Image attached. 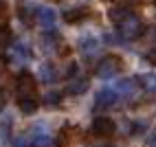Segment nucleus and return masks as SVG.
Wrapping results in <instances>:
<instances>
[{
  "label": "nucleus",
  "instance_id": "nucleus-1",
  "mask_svg": "<svg viewBox=\"0 0 156 147\" xmlns=\"http://www.w3.org/2000/svg\"><path fill=\"white\" fill-rule=\"evenodd\" d=\"M143 20L139 16H134L132 11L121 20V22L117 24V33L121 40H126V42H134V40H139L143 35Z\"/></svg>",
  "mask_w": 156,
  "mask_h": 147
},
{
  "label": "nucleus",
  "instance_id": "nucleus-2",
  "mask_svg": "<svg viewBox=\"0 0 156 147\" xmlns=\"http://www.w3.org/2000/svg\"><path fill=\"white\" fill-rule=\"evenodd\" d=\"M121 70H123V59L117 57V55H106V57L99 59V64L95 68V75L99 79H112V77H117Z\"/></svg>",
  "mask_w": 156,
  "mask_h": 147
},
{
  "label": "nucleus",
  "instance_id": "nucleus-3",
  "mask_svg": "<svg viewBox=\"0 0 156 147\" xmlns=\"http://www.w3.org/2000/svg\"><path fill=\"white\" fill-rule=\"evenodd\" d=\"M16 92H18V99H31L37 94V81L33 75L29 72H20L18 79H16Z\"/></svg>",
  "mask_w": 156,
  "mask_h": 147
},
{
  "label": "nucleus",
  "instance_id": "nucleus-4",
  "mask_svg": "<svg viewBox=\"0 0 156 147\" xmlns=\"http://www.w3.org/2000/svg\"><path fill=\"white\" fill-rule=\"evenodd\" d=\"M139 79H117V83L112 86V90L119 94V99H126V101H132L136 99L139 94Z\"/></svg>",
  "mask_w": 156,
  "mask_h": 147
},
{
  "label": "nucleus",
  "instance_id": "nucleus-5",
  "mask_svg": "<svg viewBox=\"0 0 156 147\" xmlns=\"http://www.w3.org/2000/svg\"><path fill=\"white\" fill-rule=\"evenodd\" d=\"M7 57H9V61L22 66V64H27V61L31 59V48L24 44V42H13V44L9 46V55Z\"/></svg>",
  "mask_w": 156,
  "mask_h": 147
},
{
  "label": "nucleus",
  "instance_id": "nucleus-6",
  "mask_svg": "<svg viewBox=\"0 0 156 147\" xmlns=\"http://www.w3.org/2000/svg\"><path fill=\"white\" fill-rule=\"evenodd\" d=\"M114 130H117V125H114V121L112 119H108V117H97L95 121H92V134H97V136H112L114 134Z\"/></svg>",
  "mask_w": 156,
  "mask_h": 147
},
{
  "label": "nucleus",
  "instance_id": "nucleus-7",
  "mask_svg": "<svg viewBox=\"0 0 156 147\" xmlns=\"http://www.w3.org/2000/svg\"><path fill=\"white\" fill-rule=\"evenodd\" d=\"M88 88H90V79H88V77H84V75H81V77H79V75H75V77L68 81L66 92H68V94H75V97H77V94H84Z\"/></svg>",
  "mask_w": 156,
  "mask_h": 147
},
{
  "label": "nucleus",
  "instance_id": "nucleus-8",
  "mask_svg": "<svg viewBox=\"0 0 156 147\" xmlns=\"http://www.w3.org/2000/svg\"><path fill=\"white\" fill-rule=\"evenodd\" d=\"M37 77L42 83H55L59 79V72L57 68L51 64V61H44V64H40V70H37Z\"/></svg>",
  "mask_w": 156,
  "mask_h": 147
},
{
  "label": "nucleus",
  "instance_id": "nucleus-9",
  "mask_svg": "<svg viewBox=\"0 0 156 147\" xmlns=\"http://www.w3.org/2000/svg\"><path fill=\"white\" fill-rule=\"evenodd\" d=\"M35 20H37V24H42L46 31H55V29H53V26H55V11H53V9H48V7H40Z\"/></svg>",
  "mask_w": 156,
  "mask_h": 147
},
{
  "label": "nucleus",
  "instance_id": "nucleus-10",
  "mask_svg": "<svg viewBox=\"0 0 156 147\" xmlns=\"http://www.w3.org/2000/svg\"><path fill=\"white\" fill-rule=\"evenodd\" d=\"M121 99H119V94L114 92L112 88H106V90H101L99 94H97V108H112V106H117Z\"/></svg>",
  "mask_w": 156,
  "mask_h": 147
},
{
  "label": "nucleus",
  "instance_id": "nucleus-11",
  "mask_svg": "<svg viewBox=\"0 0 156 147\" xmlns=\"http://www.w3.org/2000/svg\"><path fill=\"white\" fill-rule=\"evenodd\" d=\"M59 35L55 33V31H44V35H42V48H44V53H57L59 51Z\"/></svg>",
  "mask_w": 156,
  "mask_h": 147
},
{
  "label": "nucleus",
  "instance_id": "nucleus-12",
  "mask_svg": "<svg viewBox=\"0 0 156 147\" xmlns=\"http://www.w3.org/2000/svg\"><path fill=\"white\" fill-rule=\"evenodd\" d=\"M139 86H141L145 92L156 94V75H154V72H145V75H141V77H139Z\"/></svg>",
  "mask_w": 156,
  "mask_h": 147
},
{
  "label": "nucleus",
  "instance_id": "nucleus-13",
  "mask_svg": "<svg viewBox=\"0 0 156 147\" xmlns=\"http://www.w3.org/2000/svg\"><path fill=\"white\" fill-rule=\"evenodd\" d=\"M86 16H88V11H86V9H81V7H77V9H68V11H64V22L75 24V22H81Z\"/></svg>",
  "mask_w": 156,
  "mask_h": 147
},
{
  "label": "nucleus",
  "instance_id": "nucleus-14",
  "mask_svg": "<svg viewBox=\"0 0 156 147\" xmlns=\"http://www.w3.org/2000/svg\"><path fill=\"white\" fill-rule=\"evenodd\" d=\"M18 106L22 114H35L37 112V97H31V99H18Z\"/></svg>",
  "mask_w": 156,
  "mask_h": 147
},
{
  "label": "nucleus",
  "instance_id": "nucleus-15",
  "mask_svg": "<svg viewBox=\"0 0 156 147\" xmlns=\"http://www.w3.org/2000/svg\"><path fill=\"white\" fill-rule=\"evenodd\" d=\"M11 145L13 147H33V134H31V132L16 134L13 138H11Z\"/></svg>",
  "mask_w": 156,
  "mask_h": 147
},
{
  "label": "nucleus",
  "instance_id": "nucleus-16",
  "mask_svg": "<svg viewBox=\"0 0 156 147\" xmlns=\"http://www.w3.org/2000/svg\"><path fill=\"white\" fill-rule=\"evenodd\" d=\"M79 48L84 51L86 55H95L97 51H99V42L97 40H92V37H84L79 42Z\"/></svg>",
  "mask_w": 156,
  "mask_h": 147
},
{
  "label": "nucleus",
  "instance_id": "nucleus-17",
  "mask_svg": "<svg viewBox=\"0 0 156 147\" xmlns=\"http://www.w3.org/2000/svg\"><path fill=\"white\" fill-rule=\"evenodd\" d=\"M128 13H130V9H128V7H123V5L112 7V9H110V20H112L114 24H119V22H121V20L126 18Z\"/></svg>",
  "mask_w": 156,
  "mask_h": 147
},
{
  "label": "nucleus",
  "instance_id": "nucleus-18",
  "mask_svg": "<svg viewBox=\"0 0 156 147\" xmlns=\"http://www.w3.org/2000/svg\"><path fill=\"white\" fill-rule=\"evenodd\" d=\"M11 125H13L11 114H2V117H0V136H2V138H7L9 128H11Z\"/></svg>",
  "mask_w": 156,
  "mask_h": 147
},
{
  "label": "nucleus",
  "instance_id": "nucleus-19",
  "mask_svg": "<svg viewBox=\"0 0 156 147\" xmlns=\"http://www.w3.org/2000/svg\"><path fill=\"white\" fill-rule=\"evenodd\" d=\"M59 101H62V94H59V92H46V97H44V106L55 108V106H59Z\"/></svg>",
  "mask_w": 156,
  "mask_h": 147
},
{
  "label": "nucleus",
  "instance_id": "nucleus-20",
  "mask_svg": "<svg viewBox=\"0 0 156 147\" xmlns=\"http://www.w3.org/2000/svg\"><path fill=\"white\" fill-rule=\"evenodd\" d=\"M11 42V31L7 24H0V46H7Z\"/></svg>",
  "mask_w": 156,
  "mask_h": 147
},
{
  "label": "nucleus",
  "instance_id": "nucleus-21",
  "mask_svg": "<svg viewBox=\"0 0 156 147\" xmlns=\"http://www.w3.org/2000/svg\"><path fill=\"white\" fill-rule=\"evenodd\" d=\"M0 24H7V2L0 0Z\"/></svg>",
  "mask_w": 156,
  "mask_h": 147
},
{
  "label": "nucleus",
  "instance_id": "nucleus-22",
  "mask_svg": "<svg viewBox=\"0 0 156 147\" xmlns=\"http://www.w3.org/2000/svg\"><path fill=\"white\" fill-rule=\"evenodd\" d=\"M147 40H150V44H152V46H156V26L147 31Z\"/></svg>",
  "mask_w": 156,
  "mask_h": 147
},
{
  "label": "nucleus",
  "instance_id": "nucleus-23",
  "mask_svg": "<svg viewBox=\"0 0 156 147\" xmlns=\"http://www.w3.org/2000/svg\"><path fill=\"white\" fill-rule=\"evenodd\" d=\"M145 57H147V61H152V64H156V48H152V51H150V53L145 55Z\"/></svg>",
  "mask_w": 156,
  "mask_h": 147
},
{
  "label": "nucleus",
  "instance_id": "nucleus-24",
  "mask_svg": "<svg viewBox=\"0 0 156 147\" xmlns=\"http://www.w3.org/2000/svg\"><path fill=\"white\" fill-rule=\"evenodd\" d=\"M2 108H5V94L0 92V112H2Z\"/></svg>",
  "mask_w": 156,
  "mask_h": 147
},
{
  "label": "nucleus",
  "instance_id": "nucleus-25",
  "mask_svg": "<svg viewBox=\"0 0 156 147\" xmlns=\"http://www.w3.org/2000/svg\"><path fill=\"white\" fill-rule=\"evenodd\" d=\"M5 70V61H2V57H0V72Z\"/></svg>",
  "mask_w": 156,
  "mask_h": 147
},
{
  "label": "nucleus",
  "instance_id": "nucleus-26",
  "mask_svg": "<svg viewBox=\"0 0 156 147\" xmlns=\"http://www.w3.org/2000/svg\"><path fill=\"white\" fill-rule=\"evenodd\" d=\"M99 147H114V145H99Z\"/></svg>",
  "mask_w": 156,
  "mask_h": 147
}]
</instances>
